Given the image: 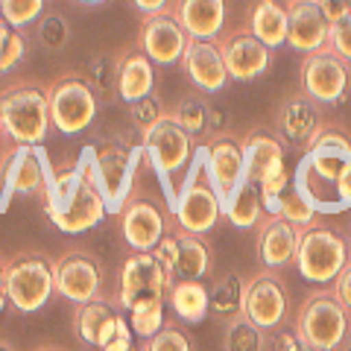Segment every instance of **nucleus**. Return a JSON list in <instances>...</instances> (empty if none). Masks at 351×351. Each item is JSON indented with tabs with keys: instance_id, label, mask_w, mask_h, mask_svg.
I'll list each match as a JSON object with an SVG mask.
<instances>
[{
	"instance_id": "nucleus-43",
	"label": "nucleus",
	"mask_w": 351,
	"mask_h": 351,
	"mask_svg": "<svg viewBox=\"0 0 351 351\" xmlns=\"http://www.w3.org/2000/svg\"><path fill=\"white\" fill-rule=\"evenodd\" d=\"M135 348V331H132V325L126 316H120L117 319V328L112 331V337L106 339V343L100 346V351H129Z\"/></svg>"
},
{
	"instance_id": "nucleus-52",
	"label": "nucleus",
	"mask_w": 351,
	"mask_h": 351,
	"mask_svg": "<svg viewBox=\"0 0 351 351\" xmlns=\"http://www.w3.org/2000/svg\"><path fill=\"white\" fill-rule=\"evenodd\" d=\"M36 351H68V348H64V346H38Z\"/></svg>"
},
{
	"instance_id": "nucleus-45",
	"label": "nucleus",
	"mask_w": 351,
	"mask_h": 351,
	"mask_svg": "<svg viewBox=\"0 0 351 351\" xmlns=\"http://www.w3.org/2000/svg\"><path fill=\"white\" fill-rule=\"evenodd\" d=\"M334 293H337V299L346 304V311L351 313V258L343 267V272L334 278Z\"/></svg>"
},
{
	"instance_id": "nucleus-42",
	"label": "nucleus",
	"mask_w": 351,
	"mask_h": 351,
	"mask_svg": "<svg viewBox=\"0 0 351 351\" xmlns=\"http://www.w3.org/2000/svg\"><path fill=\"white\" fill-rule=\"evenodd\" d=\"M328 47H331L339 59H346L351 64V15H346L343 21L331 24V38H328Z\"/></svg>"
},
{
	"instance_id": "nucleus-23",
	"label": "nucleus",
	"mask_w": 351,
	"mask_h": 351,
	"mask_svg": "<svg viewBox=\"0 0 351 351\" xmlns=\"http://www.w3.org/2000/svg\"><path fill=\"white\" fill-rule=\"evenodd\" d=\"M170 12L179 18L191 38L217 41L226 27V0H173Z\"/></svg>"
},
{
	"instance_id": "nucleus-6",
	"label": "nucleus",
	"mask_w": 351,
	"mask_h": 351,
	"mask_svg": "<svg viewBox=\"0 0 351 351\" xmlns=\"http://www.w3.org/2000/svg\"><path fill=\"white\" fill-rule=\"evenodd\" d=\"M348 322H351V313L346 311V304L337 299V293L316 290L307 295L299 307L295 334L311 348L337 351L348 337Z\"/></svg>"
},
{
	"instance_id": "nucleus-55",
	"label": "nucleus",
	"mask_w": 351,
	"mask_h": 351,
	"mask_svg": "<svg viewBox=\"0 0 351 351\" xmlns=\"http://www.w3.org/2000/svg\"><path fill=\"white\" fill-rule=\"evenodd\" d=\"M0 351H15V346L6 343V339H0Z\"/></svg>"
},
{
	"instance_id": "nucleus-14",
	"label": "nucleus",
	"mask_w": 351,
	"mask_h": 351,
	"mask_svg": "<svg viewBox=\"0 0 351 351\" xmlns=\"http://www.w3.org/2000/svg\"><path fill=\"white\" fill-rule=\"evenodd\" d=\"M44 211H47L50 223L56 226L59 232L82 234V232H88V228L103 223L108 208H106V199H103L100 188L82 176V182L76 184V191L68 196V199H64L62 205H56V208H44Z\"/></svg>"
},
{
	"instance_id": "nucleus-15",
	"label": "nucleus",
	"mask_w": 351,
	"mask_h": 351,
	"mask_svg": "<svg viewBox=\"0 0 351 351\" xmlns=\"http://www.w3.org/2000/svg\"><path fill=\"white\" fill-rule=\"evenodd\" d=\"M120 232H123V240L132 252H152L158 240L167 234V217L147 196L132 193L120 211Z\"/></svg>"
},
{
	"instance_id": "nucleus-18",
	"label": "nucleus",
	"mask_w": 351,
	"mask_h": 351,
	"mask_svg": "<svg viewBox=\"0 0 351 351\" xmlns=\"http://www.w3.org/2000/svg\"><path fill=\"white\" fill-rule=\"evenodd\" d=\"M348 161H351V141L339 129H322L307 144V156L302 161V167L316 182L337 184V179L348 167Z\"/></svg>"
},
{
	"instance_id": "nucleus-7",
	"label": "nucleus",
	"mask_w": 351,
	"mask_h": 351,
	"mask_svg": "<svg viewBox=\"0 0 351 351\" xmlns=\"http://www.w3.org/2000/svg\"><path fill=\"white\" fill-rule=\"evenodd\" d=\"M50 123L62 135H80L97 120L100 97L82 73H64L47 88Z\"/></svg>"
},
{
	"instance_id": "nucleus-19",
	"label": "nucleus",
	"mask_w": 351,
	"mask_h": 351,
	"mask_svg": "<svg viewBox=\"0 0 351 351\" xmlns=\"http://www.w3.org/2000/svg\"><path fill=\"white\" fill-rule=\"evenodd\" d=\"M205 173H208L211 188L219 196V202H223L226 196L246 179L243 176V144H237L232 135L217 132V135L211 138V144H208Z\"/></svg>"
},
{
	"instance_id": "nucleus-11",
	"label": "nucleus",
	"mask_w": 351,
	"mask_h": 351,
	"mask_svg": "<svg viewBox=\"0 0 351 351\" xmlns=\"http://www.w3.org/2000/svg\"><path fill=\"white\" fill-rule=\"evenodd\" d=\"M351 85V68L331 47L307 53L302 59V94L319 106H337L346 100Z\"/></svg>"
},
{
	"instance_id": "nucleus-36",
	"label": "nucleus",
	"mask_w": 351,
	"mask_h": 351,
	"mask_svg": "<svg viewBox=\"0 0 351 351\" xmlns=\"http://www.w3.org/2000/svg\"><path fill=\"white\" fill-rule=\"evenodd\" d=\"M164 304H167V299H156V302L138 304L135 311H129V325H132V331H135V337L149 339V337H156L164 325H167Z\"/></svg>"
},
{
	"instance_id": "nucleus-5",
	"label": "nucleus",
	"mask_w": 351,
	"mask_h": 351,
	"mask_svg": "<svg viewBox=\"0 0 351 351\" xmlns=\"http://www.w3.org/2000/svg\"><path fill=\"white\" fill-rule=\"evenodd\" d=\"M141 149H144V161L149 170H156L164 193H167V205L176 199V191L170 188V179L182 173L193 158V138L176 123L173 114H164L158 123H152L144 135H141Z\"/></svg>"
},
{
	"instance_id": "nucleus-10",
	"label": "nucleus",
	"mask_w": 351,
	"mask_h": 351,
	"mask_svg": "<svg viewBox=\"0 0 351 351\" xmlns=\"http://www.w3.org/2000/svg\"><path fill=\"white\" fill-rule=\"evenodd\" d=\"M170 276L164 272L158 258L152 252H132L123 261L117 276V290H114V307L120 311H135L138 304L156 302V299H167L170 293Z\"/></svg>"
},
{
	"instance_id": "nucleus-17",
	"label": "nucleus",
	"mask_w": 351,
	"mask_h": 351,
	"mask_svg": "<svg viewBox=\"0 0 351 351\" xmlns=\"http://www.w3.org/2000/svg\"><path fill=\"white\" fill-rule=\"evenodd\" d=\"M219 50H223L228 76L237 82H252L269 71L272 62V50L263 44L261 38L252 36V29H234L219 41Z\"/></svg>"
},
{
	"instance_id": "nucleus-44",
	"label": "nucleus",
	"mask_w": 351,
	"mask_h": 351,
	"mask_svg": "<svg viewBox=\"0 0 351 351\" xmlns=\"http://www.w3.org/2000/svg\"><path fill=\"white\" fill-rule=\"evenodd\" d=\"M152 255L158 258V263L164 267V272L170 276V284H176V234L167 232L161 240H158V246L152 249Z\"/></svg>"
},
{
	"instance_id": "nucleus-3",
	"label": "nucleus",
	"mask_w": 351,
	"mask_h": 351,
	"mask_svg": "<svg viewBox=\"0 0 351 351\" xmlns=\"http://www.w3.org/2000/svg\"><path fill=\"white\" fill-rule=\"evenodd\" d=\"M0 126L12 144L41 147L47 141L50 123V103L47 88L18 82L0 91Z\"/></svg>"
},
{
	"instance_id": "nucleus-62",
	"label": "nucleus",
	"mask_w": 351,
	"mask_h": 351,
	"mask_svg": "<svg viewBox=\"0 0 351 351\" xmlns=\"http://www.w3.org/2000/svg\"><path fill=\"white\" fill-rule=\"evenodd\" d=\"M348 9H351V0H348Z\"/></svg>"
},
{
	"instance_id": "nucleus-16",
	"label": "nucleus",
	"mask_w": 351,
	"mask_h": 351,
	"mask_svg": "<svg viewBox=\"0 0 351 351\" xmlns=\"http://www.w3.org/2000/svg\"><path fill=\"white\" fill-rule=\"evenodd\" d=\"M188 44H191V36L184 32V27L179 24V18H176L173 12L144 18V24H141L138 47L152 59V64L182 62Z\"/></svg>"
},
{
	"instance_id": "nucleus-40",
	"label": "nucleus",
	"mask_w": 351,
	"mask_h": 351,
	"mask_svg": "<svg viewBox=\"0 0 351 351\" xmlns=\"http://www.w3.org/2000/svg\"><path fill=\"white\" fill-rule=\"evenodd\" d=\"M167 114L164 112V106L156 94L152 97H144V100H138V103H129V120H132V126H135L141 135L152 126V123H158V120Z\"/></svg>"
},
{
	"instance_id": "nucleus-50",
	"label": "nucleus",
	"mask_w": 351,
	"mask_h": 351,
	"mask_svg": "<svg viewBox=\"0 0 351 351\" xmlns=\"http://www.w3.org/2000/svg\"><path fill=\"white\" fill-rule=\"evenodd\" d=\"M12 36H15V27H9L3 18H0V56L6 53V47H9V41H12Z\"/></svg>"
},
{
	"instance_id": "nucleus-37",
	"label": "nucleus",
	"mask_w": 351,
	"mask_h": 351,
	"mask_svg": "<svg viewBox=\"0 0 351 351\" xmlns=\"http://www.w3.org/2000/svg\"><path fill=\"white\" fill-rule=\"evenodd\" d=\"M68 38H71V27H68V18H64V15L47 12V15H41L36 21V41H38V47L56 53V50H62L64 44H68Z\"/></svg>"
},
{
	"instance_id": "nucleus-57",
	"label": "nucleus",
	"mask_w": 351,
	"mask_h": 351,
	"mask_svg": "<svg viewBox=\"0 0 351 351\" xmlns=\"http://www.w3.org/2000/svg\"><path fill=\"white\" fill-rule=\"evenodd\" d=\"M339 351H351V339H346V343L339 346Z\"/></svg>"
},
{
	"instance_id": "nucleus-61",
	"label": "nucleus",
	"mask_w": 351,
	"mask_h": 351,
	"mask_svg": "<svg viewBox=\"0 0 351 351\" xmlns=\"http://www.w3.org/2000/svg\"><path fill=\"white\" fill-rule=\"evenodd\" d=\"M313 351H322V348H313Z\"/></svg>"
},
{
	"instance_id": "nucleus-22",
	"label": "nucleus",
	"mask_w": 351,
	"mask_h": 351,
	"mask_svg": "<svg viewBox=\"0 0 351 351\" xmlns=\"http://www.w3.org/2000/svg\"><path fill=\"white\" fill-rule=\"evenodd\" d=\"M287 47L302 53H316L328 47V38H331V21L322 15V9L316 3H287Z\"/></svg>"
},
{
	"instance_id": "nucleus-39",
	"label": "nucleus",
	"mask_w": 351,
	"mask_h": 351,
	"mask_svg": "<svg viewBox=\"0 0 351 351\" xmlns=\"http://www.w3.org/2000/svg\"><path fill=\"white\" fill-rule=\"evenodd\" d=\"M141 351H193V346L184 328H179L176 322H167L156 337L144 339Z\"/></svg>"
},
{
	"instance_id": "nucleus-49",
	"label": "nucleus",
	"mask_w": 351,
	"mask_h": 351,
	"mask_svg": "<svg viewBox=\"0 0 351 351\" xmlns=\"http://www.w3.org/2000/svg\"><path fill=\"white\" fill-rule=\"evenodd\" d=\"M334 191H337V199L343 202L346 208H351V161H348V167L343 170V176L337 179Z\"/></svg>"
},
{
	"instance_id": "nucleus-51",
	"label": "nucleus",
	"mask_w": 351,
	"mask_h": 351,
	"mask_svg": "<svg viewBox=\"0 0 351 351\" xmlns=\"http://www.w3.org/2000/svg\"><path fill=\"white\" fill-rule=\"evenodd\" d=\"M76 3H80V6H103L106 0H76Z\"/></svg>"
},
{
	"instance_id": "nucleus-30",
	"label": "nucleus",
	"mask_w": 351,
	"mask_h": 351,
	"mask_svg": "<svg viewBox=\"0 0 351 351\" xmlns=\"http://www.w3.org/2000/svg\"><path fill=\"white\" fill-rule=\"evenodd\" d=\"M223 217L237 228H258L261 217H263V199H261V188L255 182L243 179L223 199Z\"/></svg>"
},
{
	"instance_id": "nucleus-58",
	"label": "nucleus",
	"mask_w": 351,
	"mask_h": 351,
	"mask_svg": "<svg viewBox=\"0 0 351 351\" xmlns=\"http://www.w3.org/2000/svg\"><path fill=\"white\" fill-rule=\"evenodd\" d=\"M287 3H316V0H287Z\"/></svg>"
},
{
	"instance_id": "nucleus-27",
	"label": "nucleus",
	"mask_w": 351,
	"mask_h": 351,
	"mask_svg": "<svg viewBox=\"0 0 351 351\" xmlns=\"http://www.w3.org/2000/svg\"><path fill=\"white\" fill-rule=\"evenodd\" d=\"M173 234H176V281L182 278L202 281L214 263L211 249H208L202 234L182 232L179 226H173Z\"/></svg>"
},
{
	"instance_id": "nucleus-46",
	"label": "nucleus",
	"mask_w": 351,
	"mask_h": 351,
	"mask_svg": "<svg viewBox=\"0 0 351 351\" xmlns=\"http://www.w3.org/2000/svg\"><path fill=\"white\" fill-rule=\"evenodd\" d=\"M129 3H132V9H135V12H141L144 18L170 12V9H173V0H129Z\"/></svg>"
},
{
	"instance_id": "nucleus-8",
	"label": "nucleus",
	"mask_w": 351,
	"mask_h": 351,
	"mask_svg": "<svg viewBox=\"0 0 351 351\" xmlns=\"http://www.w3.org/2000/svg\"><path fill=\"white\" fill-rule=\"evenodd\" d=\"M293 263L304 281L334 284V278L348 263L346 237L331 226H307L299 234V252Z\"/></svg>"
},
{
	"instance_id": "nucleus-12",
	"label": "nucleus",
	"mask_w": 351,
	"mask_h": 351,
	"mask_svg": "<svg viewBox=\"0 0 351 351\" xmlns=\"http://www.w3.org/2000/svg\"><path fill=\"white\" fill-rule=\"evenodd\" d=\"M56 293L73 304H85L103 295V263L85 249L64 252L56 261Z\"/></svg>"
},
{
	"instance_id": "nucleus-47",
	"label": "nucleus",
	"mask_w": 351,
	"mask_h": 351,
	"mask_svg": "<svg viewBox=\"0 0 351 351\" xmlns=\"http://www.w3.org/2000/svg\"><path fill=\"white\" fill-rule=\"evenodd\" d=\"M316 6L322 9V15L331 21V24H337V21H343L346 15H351L348 0H316Z\"/></svg>"
},
{
	"instance_id": "nucleus-31",
	"label": "nucleus",
	"mask_w": 351,
	"mask_h": 351,
	"mask_svg": "<svg viewBox=\"0 0 351 351\" xmlns=\"http://www.w3.org/2000/svg\"><path fill=\"white\" fill-rule=\"evenodd\" d=\"M278 164H284V147L272 135H252L243 144V176L249 182L258 184Z\"/></svg>"
},
{
	"instance_id": "nucleus-60",
	"label": "nucleus",
	"mask_w": 351,
	"mask_h": 351,
	"mask_svg": "<svg viewBox=\"0 0 351 351\" xmlns=\"http://www.w3.org/2000/svg\"><path fill=\"white\" fill-rule=\"evenodd\" d=\"M129 351H141V348H129Z\"/></svg>"
},
{
	"instance_id": "nucleus-54",
	"label": "nucleus",
	"mask_w": 351,
	"mask_h": 351,
	"mask_svg": "<svg viewBox=\"0 0 351 351\" xmlns=\"http://www.w3.org/2000/svg\"><path fill=\"white\" fill-rule=\"evenodd\" d=\"M3 276H6V261L0 258V290H3Z\"/></svg>"
},
{
	"instance_id": "nucleus-24",
	"label": "nucleus",
	"mask_w": 351,
	"mask_h": 351,
	"mask_svg": "<svg viewBox=\"0 0 351 351\" xmlns=\"http://www.w3.org/2000/svg\"><path fill=\"white\" fill-rule=\"evenodd\" d=\"M156 94V71L144 50L126 53L117 64V97L123 103H138Z\"/></svg>"
},
{
	"instance_id": "nucleus-20",
	"label": "nucleus",
	"mask_w": 351,
	"mask_h": 351,
	"mask_svg": "<svg viewBox=\"0 0 351 351\" xmlns=\"http://www.w3.org/2000/svg\"><path fill=\"white\" fill-rule=\"evenodd\" d=\"M182 68L188 73V80L193 82V88H199L205 94H217L228 85V68L223 59V50H219V41H196L191 38L188 50L182 56Z\"/></svg>"
},
{
	"instance_id": "nucleus-56",
	"label": "nucleus",
	"mask_w": 351,
	"mask_h": 351,
	"mask_svg": "<svg viewBox=\"0 0 351 351\" xmlns=\"http://www.w3.org/2000/svg\"><path fill=\"white\" fill-rule=\"evenodd\" d=\"M6 141H9V138H6V132H3V126H0V149H3V147H6Z\"/></svg>"
},
{
	"instance_id": "nucleus-1",
	"label": "nucleus",
	"mask_w": 351,
	"mask_h": 351,
	"mask_svg": "<svg viewBox=\"0 0 351 351\" xmlns=\"http://www.w3.org/2000/svg\"><path fill=\"white\" fill-rule=\"evenodd\" d=\"M141 161H144L141 144L129 147L123 141H100V144L82 149V156L76 158V167L82 170L88 182H94L100 188L108 214H120L129 202L132 191H135V176Z\"/></svg>"
},
{
	"instance_id": "nucleus-28",
	"label": "nucleus",
	"mask_w": 351,
	"mask_h": 351,
	"mask_svg": "<svg viewBox=\"0 0 351 351\" xmlns=\"http://www.w3.org/2000/svg\"><path fill=\"white\" fill-rule=\"evenodd\" d=\"M287 27H290L287 6H281L278 0H258L255 9H252L249 29H252V36L261 38L269 50L287 44Z\"/></svg>"
},
{
	"instance_id": "nucleus-25",
	"label": "nucleus",
	"mask_w": 351,
	"mask_h": 351,
	"mask_svg": "<svg viewBox=\"0 0 351 351\" xmlns=\"http://www.w3.org/2000/svg\"><path fill=\"white\" fill-rule=\"evenodd\" d=\"M117 307L114 302L108 299H94V302H85V304H76L73 311V331L80 339H85L88 346L100 348L112 331L117 328Z\"/></svg>"
},
{
	"instance_id": "nucleus-4",
	"label": "nucleus",
	"mask_w": 351,
	"mask_h": 351,
	"mask_svg": "<svg viewBox=\"0 0 351 351\" xmlns=\"http://www.w3.org/2000/svg\"><path fill=\"white\" fill-rule=\"evenodd\" d=\"M56 261H50L44 252H21L6 261L3 290L9 304L18 313H36L50 302L56 293Z\"/></svg>"
},
{
	"instance_id": "nucleus-2",
	"label": "nucleus",
	"mask_w": 351,
	"mask_h": 351,
	"mask_svg": "<svg viewBox=\"0 0 351 351\" xmlns=\"http://www.w3.org/2000/svg\"><path fill=\"white\" fill-rule=\"evenodd\" d=\"M205 161H208V144L193 149L191 170L182 179L179 191H176V199L170 202V214L176 226L191 234H208L223 217V202H219L217 191L208 182Z\"/></svg>"
},
{
	"instance_id": "nucleus-26",
	"label": "nucleus",
	"mask_w": 351,
	"mask_h": 351,
	"mask_svg": "<svg viewBox=\"0 0 351 351\" xmlns=\"http://www.w3.org/2000/svg\"><path fill=\"white\" fill-rule=\"evenodd\" d=\"M281 132L284 138L293 141V144H311V141L322 132V114H319V103H313L311 97L295 94L290 97L281 108Z\"/></svg>"
},
{
	"instance_id": "nucleus-21",
	"label": "nucleus",
	"mask_w": 351,
	"mask_h": 351,
	"mask_svg": "<svg viewBox=\"0 0 351 351\" xmlns=\"http://www.w3.org/2000/svg\"><path fill=\"white\" fill-rule=\"evenodd\" d=\"M299 228L290 226L281 214H263L258 223V258L267 269H281L295 261L299 252Z\"/></svg>"
},
{
	"instance_id": "nucleus-34",
	"label": "nucleus",
	"mask_w": 351,
	"mask_h": 351,
	"mask_svg": "<svg viewBox=\"0 0 351 351\" xmlns=\"http://www.w3.org/2000/svg\"><path fill=\"white\" fill-rule=\"evenodd\" d=\"M208 112H211V106H208L199 94H188L173 108V117L191 138H199L202 132H208Z\"/></svg>"
},
{
	"instance_id": "nucleus-29",
	"label": "nucleus",
	"mask_w": 351,
	"mask_h": 351,
	"mask_svg": "<svg viewBox=\"0 0 351 351\" xmlns=\"http://www.w3.org/2000/svg\"><path fill=\"white\" fill-rule=\"evenodd\" d=\"M167 304L173 307L176 319L182 322H202L205 313L211 311V295H208V287L202 281H193V278H182L176 281L170 293H167Z\"/></svg>"
},
{
	"instance_id": "nucleus-38",
	"label": "nucleus",
	"mask_w": 351,
	"mask_h": 351,
	"mask_svg": "<svg viewBox=\"0 0 351 351\" xmlns=\"http://www.w3.org/2000/svg\"><path fill=\"white\" fill-rule=\"evenodd\" d=\"M44 6H47V0H0V18L9 27L24 29L44 15Z\"/></svg>"
},
{
	"instance_id": "nucleus-33",
	"label": "nucleus",
	"mask_w": 351,
	"mask_h": 351,
	"mask_svg": "<svg viewBox=\"0 0 351 351\" xmlns=\"http://www.w3.org/2000/svg\"><path fill=\"white\" fill-rule=\"evenodd\" d=\"M211 295V311L219 313L223 319L234 313H243V295H246V281L237 272H226L214 281V287L208 290Z\"/></svg>"
},
{
	"instance_id": "nucleus-59",
	"label": "nucleus",
	"mask_w": 351,
	"mask_h": 351,
	"mask_svg": "<svg viewBox=\"0 0 351 351\" xmlns=\"http://www.w3.org/2000/svg\"><path fill=\"white\" fill-rule=\"evenodd\" d=\"M348 337H351V322H348Z\"/></svg>"
},
{
	"instance_id": "nucleus-35",
	"label": "nucleus",
	"mask_w": 351,
	"mask_h": 351,
	"mask_svg": "<svg viewBox=\"0 0 351 351\" xmlns=\"http://www.w3.org/2000/svg\"><path fill=\"white\" fill-rule=\"evenodd\" d=\"M278 214L287 219L290 226H295L299 232H304L307 226H313V219H316V205L311 202V196H304L295 184H290L287 193L281 196V205H278Z\"/></svg>"
},
{
	"instance_id": "nucleus-41",
	"label": "nucleus",
	"mask_w": 351,
	"mask_h": 351,
	"mask_svg": "<svg viewBox=\"0 0 351 351\" xmlns=\"http://www.w3.org/2000/svg\"><path fill=\"white\" fill-rule=\"evenodd\" d=\"M117 64L112 56H103L91 64V73H88V82L94 85V91H100L103 97L112 94V88L117 91Z\"/></svg>"
},
{
	"instance_id": "nucleus-32",
	"label": "nucleus",
	"mask_w": 351,
	"mask_h": 351,
	"mask_svg": "<svg viewBox=\"0 0 351 351\" xmlns=\"http://www.w3.org/2000/svg\"><path fill=\"white\" fill-rule=\"evenodd\" d=\"M223 351H267V331L246 313L228 316L223 319Z\"/></svg>"
},
{
	"instance_id": "nucleus-13",
	"label": "nucleus",
	"mask_w": 351,
	"mask_h": 351,
	"mask_svg": "<svg viewBox=\"0 0 351 351\" xmlns=\"http://www.w3.org/2000/svg\"><path fill=\"white\" fill-rule=\"evenodd\" d=\"M290 302H287V284L276 269H263L246 281L243 295V313L263 331H276L287 319Z\"/></svg>"
},
{
	"instance_id": "nucleus-9",
	"label": "nucleus",
	"mask_w": 351,
	"mask_h": 351,
	"mask_svg": "<svg viewBox=\"0 0 351 351\" xmlns=\"http://www.w3.org/2000/svg\"><path fill=\"white\" fill-rule=\"evenodd\" d=\"M50 170L53 167L41 147L6 141V147L0 149V211H6V202L12 196L44 193Z\"/></svg>"
},
{
	"instance_id": "nucleus-48",
	"label": "nucleus",
	"mask_w": 351,
	"mask_h": 351,
	"mask_svg": "<svg viewBox=\"0 0 351 351\" xmlns=\"http://www.w3.org/2000/svg\"><path fill=\"white\" fill-rule=\"evenodd\" d=\"M276 351H313V348L307 346L295 331H287V334H281L276 339Z\"/></svg>"
},
{
	"instance_id": "nucleus-53",
	"label": "nucleus",
	"mask_w": 351,
	"mask_h": 351,
	"mask_svg": "<svg viewBox=\"0 0 351 351\" xmlns=\"http://www.w3.org/2000/svg\"><path fill=\"white\" fill-rule=\"evenodd\" d=\"M9 307V295H6V290H0V311H6Z\"/></svg>"
}]
</instances>
